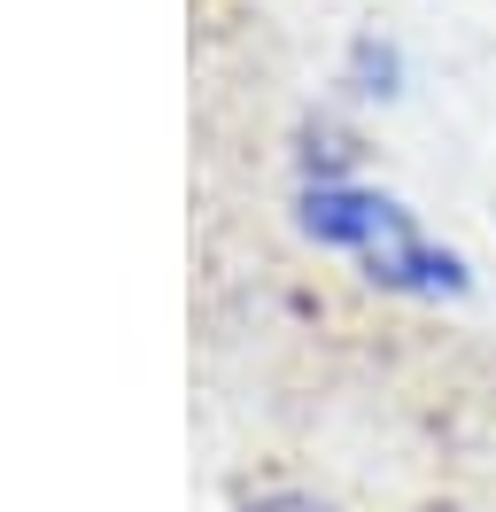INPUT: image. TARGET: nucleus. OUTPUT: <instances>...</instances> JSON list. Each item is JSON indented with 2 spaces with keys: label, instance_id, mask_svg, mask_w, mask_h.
<instances>
[{
  "label": "nucleus",
  "instance_id": "obj_1",
  "mask_svg": "<svg viewBox=\"0 0 496 512\" xmlns=\"http://www.w3.org/2000/svg\"><path fill=\"white\" fill-rule=\"evenodd\" d=\"M295 218H303L310 241L349 249L380 288H403V295H465V264L450 249H434L427 233L411 225V210L388 202V194L318 179V187H303V210H295Z\"/></svg>",
  "mask_w": 496,
  "mask_h": 512
},
{
  "label": "nucleus",
  "instance_id": "obj_2",
  "mask_svg": "<svg viewBox=\"0 0 496 512\" xmlns=\"http://www.w3.org/2000/svg\"><path fill=\"white\" fill-rule=\"evenodd\" d=\"M357 78H365V94H396V78H403V55L396 47H380V39H357Z\"/></svg>",
  "mask_w": 496,
  "mask_h": 512
},
{
  "label": "nucleus",
  "instance_id": "obj_3",
  "mask_svg": "<svg viewBox=\"0 0 496 512\" xmlns=\"http://www.w3.org/2000/svg\"><path fill=\"white\" fill-rule=\"evenodd\" d=\"M241 512H334V505L310 497V489H264V497H248Z\"/></svg>",
  "mask_w": 496,
  "mask_h": 512
}]
</instances>
